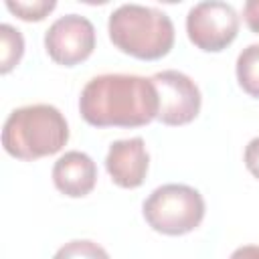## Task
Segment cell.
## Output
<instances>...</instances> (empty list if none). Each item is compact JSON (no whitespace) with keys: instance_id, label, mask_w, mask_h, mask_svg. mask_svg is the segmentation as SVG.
<instances>
[{"instance_id":"4","label":"cell","mask_w":259,"mask_h":259,"mask_svg":"<svg viewBox=\"0 0 259 259\" xmlns=\"http://www.w3.org/2000/svg\"><path fill=\"white\" fill-rule=\"evenodd\" d=\"M148 227L168 237H180L200 227L206 206L202 194L188 184H162L142 204Z\"/></svg>"},{"instance_id":"14","label":"cell","mask_w":259,"mask_h":259,"mask_svg":"<svg viewBox=\"0 0 259 259\" xmlns=\"http://www.w3.org/2000/svg\"><path fill=\"white\" fill-rule=\"evenodd\" d=\"M243 160H245V168L259 180V138H253V140L245 146Z\"/></svg>"},{"instance_id":"7","label":"cell","mask_w":259,"mask_h":259,"mask_svg":"<svg viewBox=\"0 0 259 259\" xmlns=\"http://www.w3.org/2000/svg\"><path fill=\"white\" fill-rule=\"evenodd\" d=\"M95 49V26L81 14L59 16L45 32L47 55L63 67H75L91 57Z\"/></svg>"},{"instance_id":"11","label":"cell","mask_w":259,"mask_h":259,"mask_svg":"<svg viewBox=\"0 0 259 259\" xmlns=\"http://www.w3.org/2000/svg\"><path fill=\"white\" fill-rule=\"evenodd\" d=\"M24 55V38L12 24H0V73H10Z\"/></svg>"},{"instance_id":"2","label":"cell","mask_w":259,"mask_h":259,"mask_svg":"<svg viewBox=\"0 0 259 259\" xmlns=\"http://www.w3.org/2000/svg\"><path fill=\"white\" fill-rule=\"evenodd\" d=\"M69 142L65 115L49 103H32L10 111L2 127V146L16 160L32 162L53 156Z\"/></svg>"},{"instance_id":"6","label":"cell","mask_w":259,"mask_h":259,"mask_svg":"<svg viewBox=\"0 0 259 259\" xmlns=\"http://www.w3.org/2000/svg\"><path fill=\"white\" fill-rule=\"evenodd\" d=\"M150 79L158 91V121L164 125H186L196 119L202 95L186 73L166 69L154 73Z\"/></svg>"},{"instance_id":"10","label":"cell","mask_w":259,"mask_h":259,"mask_svg":"<svg viewBox=\"0 0 259 259\" xmlns=\"http://www.w3.org/2000/svg\"><path fill=\"white\" fill-rule=\"evenodd\" d=\"M235 73L239 87L247 95L259 99V45H249L239 53Z\"/></svg>"},{"instance_id":"12","label":"cell","mask_w":259,"mask_h":259,"mask_svg":"<svg viewBox=\"0 0 259 259\" xmlns=\"http://www.w3.org/2000/svg\"><path fill=\"white\" fill-rule=\"evenodd\" d=\"M53 259H109V253L95 241L73 239L59 247Z\"/></svg>"},{"instance_id":"8","label":"cell","mask_w":259,"mask_h":259,"mask_svg":"<svg viewBox=\"0 0 259 259\" xmlns=\"http://www.w3.org/2000/svg\"><path fill=\"white\" fill-rule=\"evenodd\" d=\"M150 168V156L142 138L117 140L105 156V170L119 188H138L144 184Z\"/></svg>"},{"instance_id":"16","label":"cell","mask_w":259,"mask_h":259,"mask_svg":"<svg viewBox=\"0 0 259 259\" xmlns=\"http://www.w3.org/2000/svg\"><path fill=\"white\" fill-rule=\"evenodd\" d=\"M229 259H259V245H243L237 247Z\"/></svg>"},{"instance_id":"9","label":"cell","mask_w":259,"mask_h":259,"mask_svg":"<svg viewBox=\"0 0 259 259\" xmlns=\"http://www.w3.org/2000/svg\"><path fill=\"white\" fill-rule=\"evenodd\" d=\"M97 182V166L93 158L85 152L71 150L65 152L53 166L55 188L69 198L87 196Z\"/></svg>"},{"instance_id":"1","label":"cell","mask_w":259,"mask_h":259,"mask_svg":"<svg viewBox=\"0 0 259 259\" xmlns=\"http://www.w3.org/2000/svg\"><path fill=\"white\" fill-rule=\"evenodd\" d=\"M79 113L93 127H142L158 119V91L150 77L97 75L81 91Z\"/></svg>"},{"instance_id":"5","label":"cell","mask_w":259,"mask_h":259,"mask_svg":"<svg viewBox=\"0 0 259 259\" xmlns=\"http://www.w3.org/2000/svg\"><path fill=\"white\" fill-rule=\"evenodd\" d=\"M239 32L237 10L221 0L194 4L186 14V34L190 42L204 53L225 51Z\"/></svg>"},{"instance_id":"3","label":"cell","mask_w":259,"mask_h":259,"mask_svg":"<svg viewBox=\"0 0 259 259\" xmlns=\"http://www.w3.org/2000/svg\"><path fill=\"white\" fill-rule=\"evenodd\" d=\"M107 32L115 49L140 61H158L174 47V24L154 6H117L109 14Z\"/></svg>"},{"instance_id":"13","label":"cell","mask_w":259,"mask_h":259,"mask_svg":"<svg viewBox=\"0 0 259 259\" xmlns=\"http://www.w3.org/2000/svg\"><path fill=\"white\" fill-rule=\"evenodd\" d=\"M6 8L24 22H40L57 8V2L55 0H32V2L30 0H16V2L6 0Z\"/></svg>"},{"instance_id":"15","label":"cell","mask_w":259,"mask_h":259,"mask_svg":"<svg viewBox=\"0 0 259 259\" xmlns=\"http://www.w3.org/2000/svg\"><path fill=\"white\" fill-rule=\"evenodd\" d=\"M243 18L247 22V26L259 34V0H247L243 6Z\"/></svg>"}]
</instances>
